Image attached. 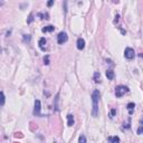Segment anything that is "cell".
Here are the masks:
<instances>
[{
    "label": "cell",
    "instance_id": "obj_1",
    "mask_svg": "<svg viewBox=\"0 0 143 143\" xmlns=\"http://www.w3.org/2000/svg\"><path fill=\"white\" fill-rule=\"evenodd\" d=\"M99 91L98 89H95L92 94V102H93V110H92V115L96 117L98 116V99H99Z\"/></svg>",
    "mask_w": 143,
    "mask_h": 143
},
{
    "label": "cell",
    "instance_id": "obj_2",
    "mask_svg": "<svg viewBox=\"0 0 143 143\" xmlns=\"http://www.w3.org/2000/svg\"><path fill=\"white\" fill-rule=\"evenodd\" d=\"M127 92H129V87L127 86H125V85H119L115 88V95L116 97H122Z\"/></svg>",
    "mask_w": 143,
    "mask_h": 143
},
{
    "label": "cell",
    "instance_id": "obj_3",
    "mask_svg": "<svg viewBox=\"0 0 143 143\" xmlns=\"http://www.w3.org/2000/svg\"><path fill=\"white\" fill-rule=\"evenodd\" d=\"M124 56L126 59H133L135 56V53H134V49L131 47H126L125 50H124Z\"/></svg>",
    "mask_w": 143,
    "mask_h": 143
},
{
    "label": "cell",
    "instance_id": "obj_4",
    "mask_svg": "<svg viewBox=\"0 0 143 143\" xmlns=\"http://www.w3.org/2000/svg\"><path fill=\"white\" fill-rule=\"evenodd\" d=\"M67 39H68V36H67V34H66L65 31L59 32L58 36H57V43H58L59 45H63L64 43H66Z\"/></svg>",
    "mask_w": 143,
    "mask_h": 143
},
{
    "label": "cell",
    "instance_id": "obj_5",
    "mask_svg": "<svg viewBox=\"0 0 143 143\" xmlns=\"http://www.w3.org/2000/svg\"><path fill=\"white\" fill-rule=\"evenodd\" d=\"M40 101L39 99H36L35 101V108H34V115L35 116H43L41 113H40Z\"/></svg>",
    "mask_w": 143,
    "mask_h": 143
},
{
    "label": "cell",
    "instance_id": "obj_6",
    "mask_svg": "<svg viewBox=\"0 0 143 143\" xmlns=\"http://www.w3.org/2000/svg\"><path fill=\"white\" fill-rule=\"evenodd\" d=\"M84 47H85V40L83 38H78L77 39V48L80 49V50H83Z\"/></svg>",
    "mask_w": 143,
    "mask_h": 143
},
{
    "label": "cell",
    "instance_id": "obj_7",
    "mask_svg": "<svg viewBox=\"0 0 143 143\" xmlns=\"http://www.w3.org/2000/svg\"><path fill=\"white\" fill-rule=\"evenodd\" d=\"M46 43H47V40H46V38H40L39 39V43H38V45H39V47L41 50H45L46 49Z\"/></svg>",
    "mask_w": 143,
    "mask_h": 143
},
{
    "label": "cell",
    "instance_id": "obj_8",
    "mask_svg": "<svg viewBox=\"0 0 143 143\" xmlns=\"http://www.w3.org/2000/svg\"><path fill=\"white\" fill-rule=\"evenodd\" d=\"M43 32H52L55 30V27L53 26V25H49V26H46V27H44L43 29Z\"/></svg>",
    "mask_w": 143,
    "mask_h": 143
},
{
    "label": "cell",
    "instance_id": "obj_9",
    "mask_svg": "<svg viewBox=\"0 0 143 143\" xmlns=\"http://www.w3.org/2000/svg\"><path fill=\"white\" fill-rule=\"evenodd\" d=\"M126 107H127V111H129V114H130V115H132V114H133V112H134L135 104L134 103H129Z\"/></svg>",
    "mask_w": 143,
    "mask_h": 143
},
{
    "label": "cell",
    "instance_id": "obj_10",
    "mask_svg": "<svg viewBox=\"0 0 143 143\" xmlns=\"http://www.w3.org/2000/svg\"><path fill=\"white\" fill-rule=\"evenodd\" d=\"M67 121H68V126H73L74 123H75V121H74V116L72 115V114H68L67 115Z\"/></svg>",
    "mask_w": 143,
    "mask_h": 143
},
{
    "label": "cell",
    "instance_id": "obj_11",
    "mask_svg": "<svg viewBox=\"0 0 143 143\" xmlns=\"http://www.w3.org/2000/svg\"><path fill=\"white\" fill-rule=\"evenodd\" d=\"M106 77L108 80H113L114 78V72L112 69H107L106 71Z\"/></svg>",
    "mask_w": 143,
    "mask_h": 143
},
{
    "label": "cell",
    "instance_id": "obj_12",
    "mask_svg": "<svg viewBox=\"0 0 143 143\" xmlns=\"http://www.w3.org/2000/svg\"><path fill=\"white\" fill-rule=\"evenodd\" d=\"M108 141L111 143H120V138L119 136H110Z\"/></svg>",
    "mask_w": 143,
    "mask_h": 143
},
{
    "label": "cell",
    "instance_id": "obj_13",
    "mask_svg": "<svg viewBox=\"0 0 143 143\" xmlns=\"http://www.w3.org/2000/svg\"><path fill=\"white\" fill-rule=\"evenodd\" d=\"M4 102H6V99H4V92H0V106H4Z\"/></svg>",
    "mask_w": 143,
    "mask_h": 143
},
{
    "label": "cell",
    "instance_id": "obj_14",
    "mask_svg": "<svg viewBox=\"0 0 143 143\" xmlns=\"http://www.w3.org/2000/svg\"><path fill=\"white\" fill-rule=\"evenodd\" d=\"M99 78H101L99 72H95V73H94V82H95V83H99Z\"/></svg>",
    "mask_w": 143,
    "mask_h": 143
},
{
    "label": "cell",
    "instance_id": "obj_15",
    "mask_svg": "<svg viewBox=\"0 0 143 143\" xmlns=\"http://www.w3.org/2000/svg\"><path fill=\"white\" fill-rule=\"evenodd\" d=\"M38 17H40V18H41V19H48V13L47 12H39V13H38Z\"/></svg>",
    "mask_w": 143,
    "mask_h": 143
},
{
    "label": "cell",
    "instance_id": "obj_16",
    "mask_svg": "<svg viewBox=\"0 0 143 143\" xmlns=\"http://www.w3.org/2000/svg\"><path fill=\"white\" fill-rule=\"evenodd\" d=\"M78 143H86V138H85V135H80V139H78Z\"/></svg>",
    "mask_w": 143,
    "mask_h": 143
},
{
    "label": "cell",
    "instance_id": "obj_17",
    "mask_svg": "<svg viewBox=\"0 0 143 143\" xmlns=\"http://www.w3.org/2000/svg\"><path fill=\"white\" fill-rule=\"evenodd\" d=\"M30 38H31L30 35H24V41H25V43H26V41L29 43V41H30Z\"/></svg>",
    "mask_w": 143,
    "mask_h": 143
},
{
    "label": "cell",
    "instance_id": "obj_18",
    "mask_svg": "<svg viewBox=\"0 0 143 143\" xmlns=\"http://www.w3.org/2000/svg\"><path fill=\"white\" fill-rule=\"evenodd\" d=\"M44 63L45 65H49V55H46L44 57Z\"/></svg>",
    "mask_w": 143,
    "mask_h": 143
},
{
    "label": "cell",
    "instance_id": "obj_19",
    "mask_svg": "<svg viewBox=\"0 0 143 143\" xmlns=\"http://www.w3.org/2000/svg\"><path fill=\"white\" fill-rule=\"evenodd\" d=\"M115 113H116V110H115V108H112L111 113H110V117H111V119H113V117H114V115H115Z\"/></svg>",
    "mask_w": 143,
    "mask_h": 143
},
{
    "label": "cell",
    "instance_id": "obj_20",
    "mask_svg": "<svg viewBox=\"0 0 143 143\" xmlns=\"http://www.w3.org/2000/svg\"><path fill=\"white\" fill-rule=\"evenodd\" d=\"M32 17H34V15H32V13H30V15H29V19L27 20V22H28V24H30V22H31L32 20H34V18H32Z\"/></svg>",
    "mask_w": 143,
    "mask_h": 143
},
{
    "label": "cell",
    "instance_id": "obj_21",
    "mask_svg": "<svg viewBox=\"0 0 143 143\" xmlns=\"http://www.w3.org/2000/svg\"><path fill=\"white\" fill-rule=\"evenodd\" d=\"M141 133H142V123H140L139 130H138V134H141Z\"/></svg>",
    "mask_w": 143,
    "mask_h": 143
},
{
    "label": "cell",
    "instance_id": "obj_22",
    "mask_svg": "<svg viewBox=\"0 0 143 143\" xmlns=\"http://www.w3.org/2000/svg\"><path fill=\"white\" fill-rule=\"evenodd\" d=\"M53 4H54V0H50V1H48V2H47L48 7H50V6H53Z\"/></svg>",
    "mask_w": 143,
    "mask_h": 143
},
{
    "label": "cell",
    "instance_id": "obj_23",
    "mask_svg": "<svg viewBox=\"0 0 143 143\" xmlns=\"http://www.w3.org/2000/svg\"><path fill=\"white\" fill-rule=\"evenodd\" d=\"M119 18H120V16H119V15H116V16H115V19H114V24H116V22L119 21Z\"/></svg>",
    "mask_w": 143,
    "mask_h": 143
},
{
    "label": "cell",
    "instance_id": "obj_24",
    "mask_svg": "<svg viewBox=\"0 0 143 143\" xmlns=\"http://www.w3.org/2000/svg\"><path fill=\"white\" fill-rule=\"evenodd\" d=\"M4 4V1H0V6H2V4Z\"/></svg>",
    "mask_w": 143,
    "mask_h": 143
},
{
    "label": "cell",
    "instance_id": "obj_25",
    "mask_svg": "<svg viewBox=\"0 0 143 143\" xmlns=\"http://www.w3.org/2000/svg\"><path fill=\"white\" fill-rule=\"evenodd\" d=\"M0 53H1V48H0Z\"/></svg>",
    "mask_w": 143,
    "mask_h": 143
}]
</instances>
